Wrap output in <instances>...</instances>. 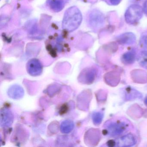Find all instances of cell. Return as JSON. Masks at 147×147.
Returning a JSON list of instances; mask_svg holds the SVG:
<instances>
[{"mask_svg":"<svg viewBox=\"0 0 147 147\" xmlns=\"http://www.w3.org/2000/svg\"><path fill=\"white\" fill-rule=\"evenodd\" d=\"M129 128V123L123 119H111L105 124L104 133L111 137H116L126 132Z\"/></svg>","mask_w":147,"mask_h":147,"instance_id":"1","label":"cell"},{"mask_svg":"<svg viewBox=\"0 0 147 147\" xmlns=\"http://www.w3.org/2000/svg\"><path fill=\"white\" fill-rule=\"evenodd\" d=\"M143 9L139 5H132L126 10L125 14V18L129 24H137L143 16Z\"/></svg>","mask_w":147,"mask_h":147,"instance_id":"2","label":"cell"},{"mask_svg":"<svg viewBox=\"0 0 147 147\" xmlns=\"http://www.w3.org/2000/svg\"><path fill=\"white\" fill-rule=\"evenodd\" d=\"M73 14L72 11H69L67 13L65 14V18H64L65 25H66L67 28H71L72 29H76L78 26L80 24V22L82 19L81 15L79 11L75 14Z\"/></svg>","mask_w":147,"mask_h":147,"instance_id":"3","label":"cell"},{"mask_svg":"<svg viewBox=\"0 0 147 147\" xmlns=\"http://www.w3.org/2000/svg\"><path fill=\"white\" fill-rule=\"evenodd\" d=\"M26 69L29 74L33 76L41 75L42 71V66L39 60L32 59L27 63Z\"/></svg>","mask_w":147,"mask_h":147,"instance_id":"4","label":"cell"},{"mask_svg":"<svg viewBox=\"0 0 147 147\" xmlns=\"http://www.w3.org/2000/svg\"><path fill=\"white\" fill-rule=\"evenodd\" d=\"M114 146L119 147H131L134 146L136 143V138L131 134H128L121 137L114 141Z\"/></svg>","mask_w":147,"mask_h":147,"instance_id":"5","label":"cell"},{"mask_svg":"<svg viewBox=\"0 0 147 147\" xmlns=\"http://www.w3.org/2000/svg\"><path fill=\"white\" fill-rule=\"evenodd\" d=\"M105 18L103 14L98 11H94L89 16V22L93 27H99L103 25Z\"/></svg>","mask_w":147,"mask_h":147,"instance_id":"6","label":"cell"},{"mask_svg":"<svg viewBox=\"0 0 147 147\" xmlns=\"http://www.w3.org/2000/svg\"><path fill=\"white\" fill-rule=\"evenodd\" d=\"M117 41L121 45H130L135 43L136 41V36L132 32H127L119 36Z\"/></svg>","mask_w":147,"mask_h":147,"instance_id":"7","label":"cell"},{"mask_svg":"<svg viewBox=\"0 0 147 147\" xmlns=\"http://www.w3.org/2000/svg\"><path fill=\"white\" fill-rule=\"evenodd\" d=\"M96 71L94 69L89 68L82 71L80 78L83 82L86 84H91L94 81Z\"/></svg>","mask_w":147,"mask_h":147,"instance_id":"8","label":"cell"},{"mask_svg":"<svg viewBox=\"0 0 147 147\" xmlns=\"http://www.w3.org/2000/svg\"><path fill=\"white\" fill-rule=\"evenodd\" d=\"M13 117L11 112L9 110H3L1 113V125L8 127L13 122Z\"/></svg>","mask_w":147,"mask_h":147,"instance_id":"9","label":"cell"},{"mask_svg":"<svg viewBox=\"0 0 147 147\" xmlns=\"http://www.w3.org/2000/svg\"><path fill=\"white\" fill-rule=\"evenodd\" d=\"M69 0H48L49 7L55 11H59L64 7Z\"/></svg>","mask_w":147,"mask_h":147,"instance_id":"10","label":"cell"},{"mask_svg":"<svg viewBox=\"0 0 147 147\" xmlns=\"http://www.w3.org/2000/svg\"><path fill=\"white\" fill-rule=\"evenodd\" d=\"M8 94L13 98H20L24 95V90L19 86H13L9 89Z\"/></svg>","mask_w":147,"mask_h":147,"instance_id":"11","label":"cell"},{"mask_svg":"<svg viewBox=\"0 0 147 147\" xmlns=\"http://www.w3.org/2000/svg\"><path fill=\"white\" fill-rule=\"evenodd\" d=\"M136 57V53L134 51H129L123 55L121 60L124 64H131L135 62Z\"/></svg>","mask_w":147,"mask_h":147,"instance_id":"12","label":"cell"},{"mask_svg":"<svg viewBox=\"0 0 147 147\" xmlns=\"http://www.w3.org/2000/svg\"><path fill=\"white\" fill-rule=\"evenodd\" d=\"M74 127V122L70 120H66L61 124V130L63 133H68L71 132Z\"/></svg>","mask_w":147,"mask_h":147,"instance_id":"13","label":"cell"},{"mask_svg":"<svg viewBox=\"0 0 147 147\" xmlns=\"http://www.w3.org/2000/svg\"><path fill=\"white\" fill-rule=\"evenodd\" d=\"M139 64L143 67L147 69V51H143L141 52L138 57Z\"/></svg>","mask_w":147,"mask_h":147,"instance_id":"14","label":"cell"},{"mask_svg":"<svg viewBox=\"0 0 147 147\" xmlns=\"http://www.w3.org/2000/svg\"><path fill=\"white\" fill-rule=\"evenodd\" d=\"M103 117L104 115L100 112L94 113L92 115V119L94 123L96 125L100 124L103 120Z\"/></svg>","mask_w":147,"mask_h":147,"instance_id":"15","label":"cell"},{"mask_svg":"<svg viewBox=\"0 0 147 147\" xmlns=\"http://www.w3.org/2000/svg\"><path fill=\"white\" fill-rule=\"evenodd\" d=\"M141 44L144 50L147 51V36H144L141 38Z\"/></svg>","mask_w":147,"mask_h":147,"instance_id":"16","label":"cell"},{"mask_svg":"<svg viewBox=\"0 0 147 147\" xmlns=\"http://www.w3.org/2000/svg\"><path fill=\"white\" fill-rule=\"evenodd\" d=\"M110 3L113 5H117L120 3L121 0H109Z\"/></svg>","mask_w":147,"mask_h":147,"instance_id":"17","label":"cell"},{"mask_svg":"<svg viewBox=\"0 0 147 147\" xmlns=\"http://www.w3.org/2000/svg\"><path fill=\"white\" fill-rule=\"evenodd\" d=\"M143 9V11L144 13L147 15V0L144 3Z\"/></svg>","mask_w":147,"mask_h":147,"instance_id":"18","label":"cell"},{"mask_svg":"<svg viewBox=\"0 0 147 147\" xmlns=\"http://www.w3.org/2000/svg\"><path fill=\"white\" fill-rule=\"evenodd\" d=\"M144 104L146 105V106H147V97L145 98V100H144Z\"/></svg>","mask_w":147,"mask_h":147,"instance_id":"19","label":"cell"}]
</instances>
